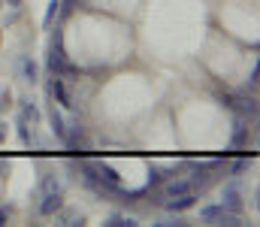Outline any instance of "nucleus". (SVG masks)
Here are the masks:
<instances>
[{
  "label": "nucleus",
  "instance_id": "16",
  "mask_svg": "<svg viewBox=\"0 0 260 227\" xmlns=\"http://www.w3.org/2000/svg\"><path fill=\"white\" fill-rule=\"evenodd\" d=\"M6 218H9V209H6V206H0V224H6Z\"/></svg>",
  "mask_w": 260,
  "mask_h": 227
},
{
  "label": "nucleus",
  "instance_id": "18",
  "mask_svg": "<svg viewBox=\"0 0 260 227\" xmlns=\"http://www.w3.org/2000/svg\"><path fill=\"white\" fill-rule=\"evenodd\" d=\"M6 3H9V6H21V0H6Z\"/></svg>",
  "mask_w": 260,
  "mask_h": 227
},
{
  "label": "nucleus",
  "instance_id": "5",
  "mask_svg": "<svg viewBox=\"0 0 260 227\" xmlns=\"http://www.w3.org/2000/svg\"><path fill=\"white\" fill-rule=\"evenodd\" d=\"M197 203V191H185V194H176L173 200H167V209L170 212H185Z\"/></svg>",
  "mask_w": 260,
  "mask_h": 227
},
{
  "label": "nucleus",
  "instance_id": "2",
  "mask_svg": "<svg viewBox=\"0 0 260 227\" xmlns=\"http://www.w3.org/2000/svg\"><path fill=\"white\" fill-rule=\"evenodd\" d=\"M200 215L206 221H218V224H239V212H230L224 206H206Z\"/></svg>",
  "mask_w": 260,
  "mask_h": 227
},
{
  "label": "nucleus",
  "instance_id": "7",
  "mask_svg": "<svg viewBox=\"0 0 260 227\" xmlns=\"http://www.w3.org/2000/svg\"><path fill=\"white\" fill-rule=\"evenodd\" d=\"M230 143H233V146H248V127H245V118L236 121V131H233Z\"/></svg>",
  "mask_w": 260,
  "mask_h": 227
},
{
  "label": "nucleus",
  "instance_id": "9",
  "mask_svg": "<svg viewBox=\"0 0 260 227\" xmlns=\"http://www.w3.org/2000/svg\"><path fill=\"white\" fill-rule=\"evenodd\" d=\"M49 121H52V131H55V137H58V140H64L67 124H64V118H61V112H58V109H52V112H49Z\"/></svg>",
  "mask_w": 260,
  "mask_h": 227
},
{
  "label": "nucleus",
  "instance_id": "11",
  "mask_svg": "<svg viewBox=\"0 0 260 227\" xmlns=\"http://www.w3.org/2000/svg\"><path fill=\"white\" fill-rule=\"evenodd\" d=\"M58 6H61V0H49L46 15H43V24H46V27H52V24H55V18H58Z\"/></svg>",
  "mask_w": 260,
  "mask_h": 227
},
{
  "label": "nucleus",
  "instance_id": "3",
  "mask_svg": "<svg viewBox=\"0 0 260 227\" xmlns=\"http://www.w3.org/2000/svg\"><path fill=\"white\" fill-rule=\"evenodd\" d=\"M49 70H52V76H61V70H64L67 58H64V49H61V34H55V40H52V49H49Z\"/></svg>",
  "mask_w": 260,
  "mask_h": 227
},
{
  "label": "nucleus",
  "instance_id": "6",
  "mask_svg": "<svg viewBox=\"0 0 260 227\" xmlns=\"http://www.w3.org/2000/svg\"><path fill=\"white\" fill-rule=\"evenodd\" d=\"M61 206H64L61 191H46V197H43V203H40V212H43V215H55Z\"/></svg>",
  "mask_w": 260,
  "mask_h": 227
},
{
  "label": "nucleus",
  "instance_id": "14",
  "mask_svg": "<svg viewBox=\"0 0 260 227\" xmlns=\"http://www.w3.org/2000/svg\"><path fill=\"white\" fill-rule=\"evenodd\" d=\"M109 227H133L136 221L133 218H127V215H109V221H106Z\"/></svg>",
  "mask_w": 260,
  "mask_h": 227
},
{
  "label": "nucleus",
  "instance_id": "10",
  "mask_svg": "<svg viewBox=\"0 0 260 227\" xmlns=\"http://www.w3.org/2000/svg\"><path fill=\"white\" fill-rule=\"evenodd\" d=\"M52 94L58 97V103H61V106H73V103H70V97H67V91H64V85H61V79H58V76L52 79Z\"/></svg>",
  "mask_w": 260,
  "mask_h": 227
},
{
  "label": "nucleus",
  "instance_id": "4",
  "mask_svg": "<svg viewBox=\"0 0 260 227\" xmlns=\"http://www.w3.org/2000/svg\"><path fill=\"white\" fill-rule=\"evenodd\" d=\"M221 206L230 209V212H242V206H245L242 191H239L236 185H227V188H224V200H221Z\"/></svg>",
  "mask_w": 260,
  "mask_h": 227
},
{
  "label": "nucleus",
  "instance_id": "13",
  "mask_svg": "<svg viewBox=\"0 0 260 227\" xmlns=\"http://www.w3.org/2000/svg\"><path fill=\"white\" fill-rule=\"evenodd\" d=\"M58 212H61V221H64V224H82V215H79L76 209H64V206H61Z\"/></svg>",
  "mask_w": 260,
  "mask_h": 227
},
{
  "label": "nucleus",
  "instance_id": "19",
  "mask_svg": "<svg viewBox=\"0 0 260 227\" xmlns=\"http://www.w3.org/2000/svg\"><path fill=\"white\" fill-rule=\"evenodd\" d=\"M3 170H6V164H3V160H0V173H3Z\"/></svg>",
  "mask_w": 260,
  "mask_h": 227
},
{
  "label": "nucleus",
  "instance_id": "1",
  "mask_svg": "<svg viewBox=\"0 0 260 227\" xmlns=\"http://www.w3.org/2000/svg\"><path fill=\"white\" fill-rule=\"evenodd\" d=\"M224 106L239 112V118H257V97L254 94H224Z\"/></svg>",
  "mask_w": 260,
  "mask_h": 227
},
{
  "label": "nucleus",
  "instance_id": "12",
  "mask_svg": "<svg viewBox=\"0 0 260 227\" xmlns=\"http://www.w3.org/2000/svg\"><path fill=\"white\" fill-rule=\"evenodd\" d=\"M18 67H21V76H24L27 82H37V64H34V61L24 58V61H18Z\"/></svg>",
  "mask_w": 260,
  "mask_h": 227
},
{
  "label": "nucleus",
  "instance_id": "8",
  "mask_svg": "<svg viewBox=\"0 0 260 227\" xmlns=\"http://www.w3.org/2000/svg\"><path fill=\"white\" fill-rule=\"evenodd\" d=\"M164 191H167V197H176V194L194 191V185H191V182H185V179H173V182H170V185H167Z\"/></svg>",
  "mask_w": 260,
  "mask_h": 227
},
{
  "label": "nucleus",
  "instance_id": "17",
  "mask_svg": "<svg viewBox=\"0 0 260 227\" xmlns=\"http://www.w3.org/2000/svg\"><path fill=\"white\" fill-rule=\"evenodd\" d=\"M3 143H6V124L0 121V146H3Z\"/></svg>",
  "mask_w": 260,
  "mask_h": 227
},
{
  "label": "nucleus",
  "instance_id": "15",
  "mask_svg": "<svg viewBox=\"0 0 260 227\" xmlns=\"http://www.w3.org/2000/svg\"><path fill=\"white\" fill-rule=\"evenodd\" d=\"M248 170V157H239V160H233V176H239V173H245Z\"/></svg>",
  "mask_w": 260,
  "mask_h": 227
}]
</instances>
